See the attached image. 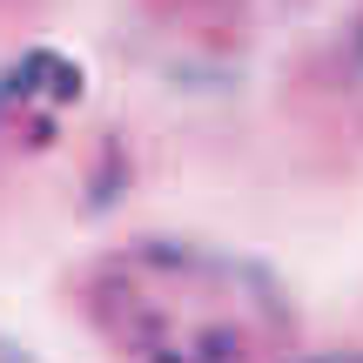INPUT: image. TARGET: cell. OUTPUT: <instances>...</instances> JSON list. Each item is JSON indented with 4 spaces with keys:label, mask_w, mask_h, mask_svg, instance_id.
Masks as SVG:
<instances>
[{
    "label": "cell",
    "mask_w": 363,
    "mask_h": 363,
    "mask_svg": "<svg viewBox=\"0 0 363 363\" xmlns=\"http://www.w3.org/2000/svg\"><path fill=\"white\" fill-rule=\"evenodd\" d=\"M81 74L61 48H34L0 74V155H27V148H48L61 135V121L81 108Z\"/></svg>",
    "instance_id": "7a4b0ae2"
},
{
    "label": "cell",
    "mask_w": 363,
    "mask_h": 363,
    "mask_svg": "<svg viewBox=\"0 0 363 363\" xmlns=\"http://www.w3.org/2000/svg\"><path fill=\"white\" fill-rule=\"evenodd\" d=\"M0 363H27L21 350H13V343H0Z\"/></svg>",
    "instance_id": "277c9868"
},
{
    "label": "cell",
    "mask_w": 363,
    "mask_h": 363,
    "mask_svg": "<svg viewBox=\"0 0 363 363\" xmlns=\"http://www.w3.org/2000/svg\"><path fill=\"white\" fill-rule=\"evenodd\" d=\"M296 363H363V357H296Z\"/></svg>",
    "instance_id": "3957f363"
},
{
    "label": "cell",
    "mask_w": 363,
    "mask_h": 363,
    "mask_svg": "<svg viewBox=\"0 0 363 363\" xmlns=\"http://www.w3.org/2000/svg\"><path fill=\"white\" fill-rule=\"evenodd\" d=\"M81 310L121 363H269L296 316L262 262L208 242H121L81 276Z\"/></svg>",
    "instance_id": "6da1fadb"
}]
</instances>
